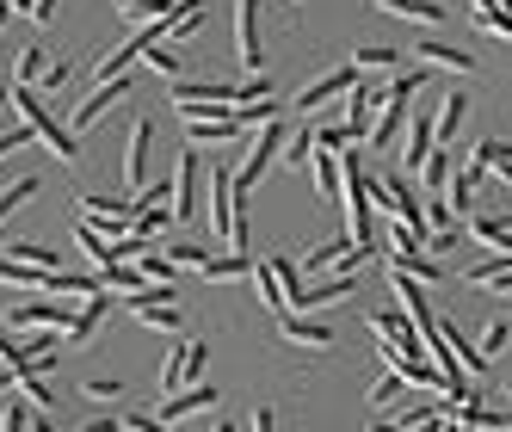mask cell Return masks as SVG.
<instances>
[{"mask_svg":"<svg viewBox=\"0 0 512 432\" xmlns=\"http://www.w3.org/2000/svg\"><path fill=\"white\" fill-rule=\"evenodd\" d=\"M426 93V68H401V75L383 87V105H377V124H371V149L377 155H395V142H401V124H408V105Z\"/></svg>","mask_w":512,"mask_h":432,"instance_id":"obj_1","label":"cell"},{"mask_svg":"<svg viewBox=\"0 0 512 432\" xmlns=\"http://www.w3.org/2000/svg\"><path fill=\"white\" fill-rule=\"evenodd\" d=\"M284 136H290V130H284V118H266V124H260V136L247 142V161L235 167V192H241V198H253V186H260V179L272 173V161L284 155Z\"/></svg>","mask_w":512,"mask_h":432,"instance_id":"obj_2","label":"cell"},{"mask_svg":"<svg viewBox=\"0 0 512 432\" xmlns=\"http://www.w3.org/2000/svg\"><path fill=\"white\" fill-rule=\"evenodd\" d=\"M204 216H210V235H235V167L223 155H210V186H204Z\"/></svg>","mask_w":512,"mask_h":432,"instance_id":"obj_3","label":"cell"},{"mask_svg":"<svg viewBox=\"0 0 512 432\" xmlns=\"http://www.w3.org/2000/svg\"><path fill=\"white\" fill-rule=\"evenodd\" d=\"M167 186H173V216H179V223H186V216H204V149L179 155Z\"/></svg>","mask_w":512,"mask_h":432,"instance_id":"obj_4","label":"cell"},{"mask_svg":"<svg viewBox=\"0 0 512 432\" xmlns=\"http://www.w3.org/2000/svg\"><path fill=\"white\" fill-rule=\"evenodd\" d=\"M358 81H364V75H358V62H346V68H334V75H321L315 87H303V93L290 99V105H297V112H303V118L315 124V118H321V105H334V99H346V93H352Z\"/></svg>","mask_w":512,"mask_h":432,"instance_id":"obj_5","label":"cell"},{"mask_svg":"<svg viewBox=\"0 0 512 432\" xmlns=\"http://www.w3.org/2000/svg\"><path fill=\"white\" fill-rule=\"evenodd\" d=\"M235 56L247 75H266V44H260V0H235Z\"/></svg>","mask_w":512,"mask_h":432,"instance_id":"obj_6","label":"cell"},{"mask_svg":"<svg viewBox=\"0 0 512 432\" xmlns=\"http://www.w3.org/2000/svg\"><path fill=\"white\" fill-rule=\"evenodd\" d=\"M204 365H210V346H204V340L173 346V352H167V365H161V395H173V389L198 383V377H204Z\"/></svg>","mask_w":512,"mask_h":432,"instance_id":"obj_7","label":"cell"},{"mask_svg":"<svg viewBox=\"0 0 512 432\" xmlns=\"http://www.w3.org/2000/svg\"><path fill=\"white\" fill-rule=\"evenodd\" d=\"M75 321V303H44V291L31 303H7V328L25 334V328H68Z\"/></svg>","mask_w":512,"mask_h":432,"instance_id":"obj_8","label":"cell"},{"mask_svg":"<svg viewBox=\"0 0 512 432\" xmlns=\"http://www.w3.org/2000/svg\"><path fill=\"white\" fill-rule=\"evenodd\" d=\"M149 149H155V124L136 118L130 124V142H124V186H130V198L149 186Z\"/></svg>","mask_w":512,"mask_h":432,"instance_id":"obj_9","label":"cell"},{"mask_svg":"<svg viewBox=\"0 0 512 432\" xmlns=\"http://www.w3.org/2000/svg\"><path fill=\"white\" fill-rule=\"evenodd\" d=\"M247 136L241 118H186V149H235Z\"/></svg>","mask_w":512,"mask_h":432,"instance_id":"obj_10","label":"cell"},{"mask_svg":"<svg viewBox=\"0 0 512 432\" xmlns=\"http://www.w3.org/2000/svg\"><path fill=\"white\" fill-rule=\"evenodd\" d=\"M105 309H112V291H93V297H81V309H75V321L62 328V352H81L93 334H99V321H105Z\"/></svg>","mask_w":512,"mask_h":432,"instance_id":"obj_11","label":"cell"},{"mask_svg":"<svg viewBox=\"0 0 512 432\" xmlns=\"http://www.w3.org/2000/svg\"><path fill=\"white\" fill-rule=\"evenodd\" d=\"M216 402H223V395H216V383H204V377H198V383H186V389L161 395V408H155V414L173 426V420H186V414H204V408H216Z\"/></svg>","mask_w":512,"mask_h":432,"instance_id":"obj_12","label":"cell"},{"mask_svg":"<svg viewBox=\"0 0 512 432\" xmlns=\"http://www.w3.org/2000/svg\"><path fill=\"white\" fill-rule=\"evenodd\" d=\"M118 99H130V75H112V81H99V87H93V93H87V99L75 105V136H81L87 124H99V118L112 112Z\"/></svg>","mask_w":512,"mask_h":432,"instance_id":"obj_13","label":"cell"},{"mask_svg":"<svg viewBox=\"0 0 512 432\" xmlns=\"http://www.w3.org/2000/svg\"><path fill=\"white\" fill-rule=\"evenodd\" d=\"M303 260H309V278H327V272H358L364 247L346 235V241H327V247H315V254H303Z\"/></svg>","mask_w":512,"mask_h":432,"instance_id":"obj_14","label":"cell"},{"mask_svg":"<svg viewBox=\"0 0 512 432\" xmlns=\"http://www.w3.org/2000/svg\"><path fill=\"white\" fill-rule=\"evenodd\" d=\"M278 334H284L290 346H315V352H327V346L340 340L334 328H327V321H309V315H297V309H284V315H278Z\"/></svg>","mask_w":512,"mask_h":432,"instance_id":"obj_15","label":"cell"},{"mask_svg":"<svg viewBox=\"0 0 512 432\" xmlns=\"http://www.w3.org/2000/svg\"><path fill=\"white\" fill-rule=\"evenodd\" d=\"M408 56H420L426 68H451V75H475V68H482L469 50H457V44H445V38H420Z\"/></svg>","mask_w":512,"mask_h":432,"instance_id":"obj_16","label":"cell"},{"mask_svg":"<svg viewBox=\"0 0 512 432\" xmlns=\"http://www.w3.org/2000/svg\"><path fill=\"white\" fill-rule=\"evenodd\" d=\"M482 179H488V167L475 161V155H469V161L451 173V186H445V204H451V216H469V210H475V186H482Z\"/></svg>","mask_w":512,"mask_h":432,"instance_id":"obj_17","label":"cell"},{"mask_svg":"<svg viewBox=\"0 0 512 432\" xmlns=\"http://www.w3.org/2000/svg\"><path fill=\"white\" fill-rule=\"evenodd\" d=\"M395 149H401V161H408V167L420 173V167H426V155L438 149V130H432V118H426V112H414V118H408V136H401Z\"/></svg>","mask_w":512,"mask_h":432,"instance_id":"obj_18","label":"cell"},{"mask_svg":"<svg viewBox=\"0 0 512 432\" xmlns=\"http://www.w3.org/2000/svg\"><path fill=\"white\" fill-rule=\"evenodd\" d=\"M352 291H358V272H327L321 284H309V291H303L297 315H309V309H327V303H340V297H352Z\"/></svg>","mask_w":512,"mask_h":432,"instance_id":"obj_19","label":"cell"},{"mask_svg":"<svg viewBox=\"0 0 512 432\" xmlns=\"http://www.w3.org/2000/svg\"><path fill=\"white\" fill-rule=\"evenodd\" d=\"M112 13L124 25H155V19H179V13H186V0H112Z\"/></svg>","mask_w":512,"mask_h":432,"instance_id":"obj_20","label":"cell"},{"mask_svg":"<svg viewBox=\"0 0 512 432\" xmlns=\"http://www.w3.org/2000/svg\"><path fill=\"white\" fill-rule=\"evenodd\" d=\"M377 105H383V87L358 81V87L346 93V124H352L358 136H371V124H377Z\"/></svg>","mask_w":512,"mask_h":432,"instance_id":"obj_21","label":"cell"},{"mask_svg":"<svg viewBox=\"0 0 512 432\" xmlns=\"http://www.w3.org/2000/svg\"><path fill=\"white\" fill-rule=\"evenodd\" d=\"M389 19H414V25H445L451 19V0H377Z\"/></svg>","mask_w":512,"mask_h":432,"instance_id":"obj_22","label":"cell"},{"mask_svg":"<svg viewBox=\"0 0 512 432\" xmlns=\"http://www.w3.org/2000/svg\"><path fill=\"white\" fill-rule=\"evenodd\" d=\"M469 241L512 260V223H506V216H469Z\"/></svg>","mask_w":512,"mask_h":432,"instance_id":"obj_23","label":"cell"},{"mask_svg":"<svg viewBox=\"0 0 512 432\" xmlns=\"http://www.w3.org/2000/svg\"><path fill=\"white\" fill-rule=\"evenodd\" d=\"M463 284H488V291L512 297V260H506V254H488V260H475V266H463Z\"/></svg>","mask_w":512,"mask_h":432,"instance_id":"obj_24","label":"cell"},{"mask_svg":"<svg viewBox=\"0 0 512 432\" xmlns=\"http://www.w3.org/2000/svg\"><path fill=\"white\" fill-rule=\"evenodd\" d=\"M364 321H371V334H377V340H414V346H420V328H414V315H408V309H371ZM420 352H426V346H420Z\"/></svg>","mask_w":512,"mask_h":432,"instance_id":"obj_25","label":"cell"},{"mask_svg":"<svg viewBox=\"0 0 512 432\" xmlns=\"http://www.w3.org/2000/svg\"><path fill=\"white\" fill-rule=\"evenodd\" d=\"M463 118H469V93H463V87H451L445 99H438V118H432V130H438V142H457V130H463Z\"/></svg>","mask_w":512,"mask_h":432,"instance_id":"obj_26","label":"cell"},{"mask_svg":"<svg viewBox=\"0 0 512 432\" xmlns=\"http://www.w3.org/2000/svg\"><path fill=\"white\" fill-rule=\"evenodd\" d=\"M451 173H457V149H451V142H438V149L426 155V167H420V179H426V192H432V198H445V186H451Z\"/></svg>","mask_w":512,"mask_h":432,"instance_id":"obj_27","label":"cell"},{"mask_svg":"<svg viewBox=\"0 0 512 432\" xmlns=\"http://www.w3.org/2000/svg\"><path fill=\"white\" fill-rule=\"evenodd\" d=\"M266 260H272V272H278V291H284V309H297V303H303V291H309V278H303L297 254H266Z\"/></svg>","mask_w":512,"mask_h":432,"instance_id":"obj_28","label":"cell"},{"mask_svg":"<svg viewBox=\"0 0 512 432\" xmlns=\"http://www.w3.org/2000/svg\"><path fill=\"white\" fill-rule=\"evenodd\" d=\"M389 260V272H408V278H420V284H445L451 272H445V260H432V254H383Z\"/></svg>","mask_w":512,"mask_h":432,"instance_id":"obj_29","label":"cell"},{"mask_svg":"<svg viewBox=\"0 0 512 432\" xmlns=\"http://www.w3.org/2000/svg\"><path fill=\"white\" fill-rule=\"evenodd\" d=\"M469 155L488 167V179H506V186H512V142H500V136H482Z\"/></svg>","mask_w":512,"mask_h":432,"instance_id":"obj_30","label":"cell"},{"mask_svg":"<svg viewBox=\"0 0 512 432\" xmlns=\"http://www.w3.org/2000/svg\"><path fill=\"white\" fill-rule=\"evenodd\" d=\"M278 161H284L290 173H309V161H315V130H309V124H303V130H290V136H284V155H278Z\"/></svg>","mask_w":512,"mask_h":432,"instance_id":"obj_31","label":"cell"},{"mask_svg":"<svg viewBox=\"0 0 512 432\" xmlns=\"http://www.w3.org/2000/svg\"><path fill=\"white\" fill-rule=\"evenodd\" d=\"M253 291H260V309L284 315V291H278V272H272V260H260V254H253Z\"/></svg>","mask_w":512,"mask_h":432,"instance_id":"obj_32","label":"cell"},{"mask_svg":"<svg viewBox=\"0 0 512 432\" xmlns=\"http://www.w3.org/2000/svg\"><path fill=\"white\" fill-rule=\"evenodd\" d=\"M309 173H315V192H321L327 204H340V155H321V149H315Z\"/></svg>","mask_w":512,"mask_h":432,"instance_id":"obj_33","label":"cell"},{"mask_svg":"<svg viewBox=\"0 0 512 432\" xmlns=\"http://www.w3.org/2000/svg\"><path fill=\"white\" fill-rule=\"evenodd\" d=\"M0 254L19 260V266H44V272H56V260H62V254H50V247H38V241H0Z\"/></svg>","mask_w":512,"mask_h":432,"instance_id":"obj_34","label":"cell"},{"mask_svg":"<svg viewBox=\"0 0 512 432\" xmlns=\"http://www.w3.org/2000/svg\"><path fill=\"white\" fill-rule=\"evenodd\" d=\"M50 62H56V56H50L44 44H31V50H19V68H13V81H19V87H38Z\"/></svg>","mask_w":512,"mask_h":432,"instance_id":"obj_35","label":"cell"},{"mask_svg":"<svg viewBox=\"0 0 512 432\" xmlns=\"http://www.w3.org/2000/svg\"><path fill=\"white\" fill-rule=\"evenodd\" d=\"M204 278H216V284L253 278V254H223V260H204Z\"/></svg>","mask_w":512,"mask_h":432,"instance_id":"obj_36","label":"cell"},{"mask_svg":"<svg viewBox=\"0 0 512 432\" xmlns=\"http://www.w3.org/2000/svg\"><path fill=\"white\" fill-rule=\"evenodd\" d=\"M75 241H81V254L93 260V272H105V266H112V241H105L93 223H75Z\"/></svg>","mask_w":512,"mask_h":432,"instance_id":"obj_37","label":"cell"},{"mask_svg":"<svg viewBox=\"0 0 512 432\" xmlns=\"http://www.w3.org/2000/svg\"><path fill=\"white\" fill-rule=\"evenodd\" d=\"M358 142H364V136H358L352 124H327V130H315V149H321V155H346V149H358Z\"/></svg>","mask_w":512,"mask_h":432,"instance_id":"obj_38","label":"cell"},{"mask_svg":"<svg viewBox=\"0 0 512 432\" xmlns=\"http://www.w3.org/2000/svg\"><path fill=\"white\" fill-rule=\"evenodd\" d=\"M475 346H482V358L494 365V358H500V352L512 346V315H494L488 328H482V340H475Z\"/></svg>","mask_w":512,"mask_h":432,"instance_id":"obj_39","label":"cell"},{"mask_svg":"<svg viewBox=\"0 0 512 432\" xmlns=\"http://www.w3.org/2000/svg\"><path fill=\"white\" fill-rule=\"evenodd\" d=\"M142 62H149L161 81H179V68H186V56H179V44H155V50L142 56Z\"/></svg>","mask_w":512,"mask_h":432,"instance_id":"obj_40","label":"cell"},{"mask_svg":"<svg viewBox=\"0 0 512 432\" xmlns=\"http://www.w3.org/2000/svg\"><path fill=\"white\" fill-rule=\"evenodd\" d=\"M352 62H358V75H364V68H401V62H408V50H389V44H371V50H352Z\"/></svg>","mask_w":512,"mask_h":432,"instance_id":"obj_41","label":"cell"},{"mask_svg":"<svg viewBox=\"0 0 512 432\" xmlns=\"http://www.w3.org/2000/svg\"><path fill=\"white\" fill-rule=\"evenodd\" d=\"M25 198H38V179H31V173H25V179H13V186H0V223H7V216H13Z\"/></svg>","mask_w":512,"mask_h":432,"instance_id":"obj_42","label":"cell"},{"mask_svg":"<svg viewBox=\"0 0 512 432\" xmlns=\"http://www.w3.org/2000/svg\"><path fill=\"white\" fill-rule=\"evenodd\" d=\"M81 395H87V402H124V383L118 377H87Z\"/></svg>","mask_w":512,"mask_h":432,"instance_id":"obj_43","label":"cell"},{"mask_svg":"<svg viewBox=\"0 0 512 432\" xmlns=\"http://www.w3.org/2000/svg\"><path fill=\"white\" fill-rule=\"evenodd\" d=\"M401 389H408V383H401V377H395V371H389V377H383V383H377V389H371V408H377V414H389V408H395V402H401Z\"/></svg>","mask_w":512,"mask_h":432,"instance_id":"obj_44","label":"cell"},{"mask_svg":"<svg viewBox=\"0 0 512 432\" xmlns=\"http://www.w3.org/2000/svg\"><path fill=\"white\" fill-rule=\"evenodd\" d=\"M167 260H173L179 272H204L210 254H204V247H192V241H179V247H167Z\"/></svg>","mask_w":512,"mask_h":432,"instance_id":"obj_45","label":"cell"},{"mask_svg":"<svg viewBox=\"0 0 512 432\" xmlns=\"http://www.w3.org/2000/svg\"><path fill=\"white\" fill-rule=\"evenodd\" d=\"M25 142H38V130H31V124H13V130H0V161H7V155H19Z\"/></svg>","mask_w":512,"mask_h":432,"instance_id":"obj_46","label":"cell"},{"mask_svg":"<svg viewBox=\"0 0 512 432\" xmlns=\"http://www.w3.org/2000/svg\"><path fill=\"white\" fill-rule=\"evenodd\" d=\"M68 75H75V62H68V56H56V62L44 68V81H38V87H44V93H62V87H68Z\"/></svg>","mask_w":512,"mask_h":432,"instance_id":"obj_47","label":"cell"},{"mask_svg":"<svg viewBox=\"0 0 512 432\" xmlns=\"http://www.w3.org/2000/svg\"><path fill=\"white\" fill-rule=\"evenodd\" d=\"M124 432H173L161 414H124Z\"/></svg>","mask_w":512,"mask_h":432,"instance_id":"obj_48","label":"cell"},{"mask_svg":"<svg viewBox=\"0 0 512 432\" xmlns=\"http://www.w3.org/2000/svg\"><path fill=\"white\" fill-rule=\"evenodd\" d=\"M247 432H278V414H272L266 402H253V420H247Z\"/></svg>","mask_w":512,"mask_h":432,"instance_id":"obj_49","label":"cell"},{"mask_svg":"<svg viewBox=\"0 0 512 432\" xmlns=\"http://www.w3.org/2000/svg\"><path fill=\"white\" fill-rule=\"evenodd\" d=\"M56 7H62V0H31L25 19H31V25H56Z\"/></svg>","mask_w":512,"mask_h":432,"instance_id":"obj_50","label":"cell"},{"mask_svg":"<svg viewBox=\"0 0 512 432\" xmlns=\"http://www.w3.org/2000/svg\"><path fill=\"white\" fill-rule=\"evenodd\" d=\"M81 432H124V420H118V414H93Z\"/></svg>","mask_w":512,"mask_h":432,"instance_id":"obj_51","label":"cell"},{"mask_svg":"<svg viewBox=\"0 0 512 432\" xmlns=\"http://www.w3.org/2000/svg\"><path fill=\"white\" fill-rule=\"evenodd\" d=\"M7 19H13V7H7V0H0V31H7Z\"/></svg>","mask_w":512,"mask_h":432,"instance_id":"obj_52","label":"cell"},{"mask_svg":"<svg viewBox=\"0 0 512 432\" xmlns=\"http://www.w3.org/2000/svg\"><path fill=\"white\" fill-rule=\"evenodd\" d=\"M31 432H56V426H50V420H31Z\"/></svg>","mask_w":512,"mask_h":432,"instance_id":"obj_53","label":"cell"},{"mask_svg":"<svg viewBox=\"0 0 512 432\" xmlns=\"http://www.w3.org/2000/svg\"><path fill=\"white\" fill-rule=\"evenodd\" d=\"M0 105H13V87H0Z\"/></svg>","mask_w":512,"mask_h":432,"instance_id":"obj_54","label":"cell"},{"mask_svg":"<svg viewBox=\"0 0 512 432\" xmlns=\"http://www.w3.org/2000/svg\"><path fill=\"white\" fill-rule=\"evenodd\" d=\"M500 395H506V402H512V377H506V383H500Z\"/></svg>","mask_w":512,"mask_h":432,"instance_id":"obj_55","label":"cell"},{"mask_svg":"<svg viewBox=\"0 0 512 432\" xmlns=\"http://www.w3.org/2000/svg\"><path fill=\"white\" fill-rule=\"evenodd\" d=\"M216 432H241V426H216Z\"/></svg>","mask_w":512,"mask_h":432,"instance_id":"obj_56","label":"cell"}]
</instances>
